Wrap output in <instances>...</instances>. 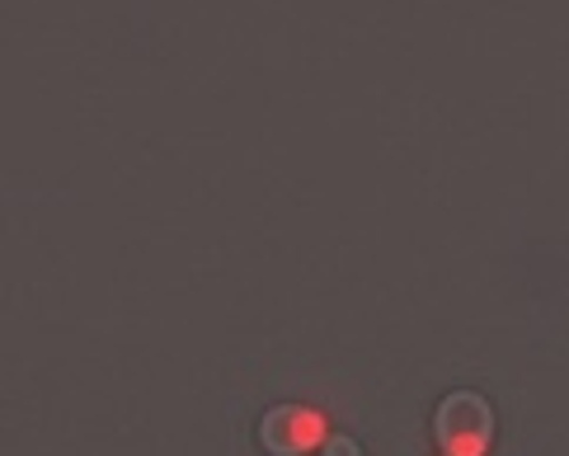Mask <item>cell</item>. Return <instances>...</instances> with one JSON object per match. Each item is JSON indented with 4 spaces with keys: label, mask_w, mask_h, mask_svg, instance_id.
I'll return each instance as SVG.
<instances>
[{
    "label": "cell",
    "mask_w": 569,
    "mask_h": 456,
    "mask_svg": "<svg viewBox=\"0 0 569 456\" xmlns=\"http://www.w3.org/2000/svg\"><path fill=\"white\" fill-rule=\"evenodd\" d=\"M433 433L447 456H485V447L495 438V414L476 390H457V396H447L438 405Z\"/></svg>",
    "instance_id": "obj_1"
},
{
    "label": "cell",
    "mask_w": 569,
    "mask_h": 456,
    "mask_svg": "<svg viewBox=\"0 0 569 456\" xmlns=\"http://www.w3.org/2000/svg\"><path fill=\"white\" fill-rule=\"evenodd\" d=\"M320 414L316 409H301V405H278L269 419L259 424V438L263 447H269L273 456H301V452H311L320 443Z\"/></svg>",
    "instance_id": "obj_2"
},
{
    "label": "cell",
    "mask_w": 569,
    "mask_h": 456,
    "mask_svg": "<svg viewBox=\"0 0 569 456\" xmlns=\"http://www.w3.org/2000/svg\"><path fill=\"white\" fill-rule=\"evenodd\" d=\"M330 456H358V447L353 443H335V452Z\"/></svg>",
    "instance_id": "obj_3"
}]
</instances>
